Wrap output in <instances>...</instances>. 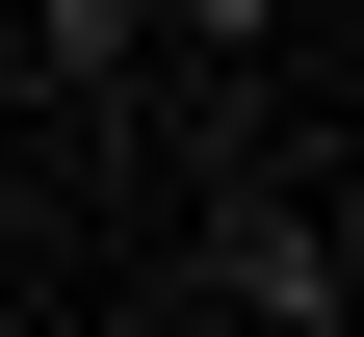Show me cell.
Wrapping results in <instances>:
<instances>
[{
  "label": "cell",
  "instance_id": "1",
  "mask_svg": "<svg viewBox=\"0 0 364 337\" xmlns=\"http://www.w3.org/2000/svg\"><path fill=\"white\" fill-rule=\"evenodd\" d=\"M338 156L312 182H208V233H182V311H235V337H338Z\"/></svg>",
  "mask_w": 364,
  "mask_h": 337
},
{
  "label": "cell",
  "instance_id": "2",
  "mask_svg": "<svg viewBox=\"0 0 364 337\" xmlns=\"http://www.w3.org/2000/svg\"><path fill=\"white\" fill-rule=\"evenodd\" d=\"M26 130H53V104H26V78H0V156H26Z\"/></svg>",
  "mask_w": 364,
  "mask_h": 337
}]
</instances>
